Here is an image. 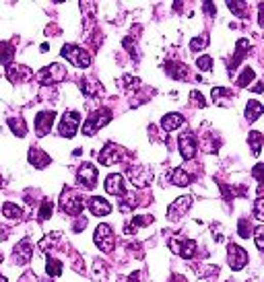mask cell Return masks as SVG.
Returning a JSON list of instances; mask_svg holds the SVG:
<instances>
[{"mask_svg":"<svg viewBox=\"0 0 264 282\" xmlns=\"http://www.w3.org/2000/svg\"><path fill=\"white\" fill-rule=\"evenodd\" d=\"M3 216H7V218H21L23 216V208L17 206V204H13V202H5L3 204Z\"/></svg>","mask_w":264,"mask_h":282,"instance_id":"484cf974","label":"cell"},{"mask_svg":"<svg viewBox=\"0 0 264 282\" xmlns=\"http://www.w3.org/2000/svg\"><path fill=\"white\" fill-rule=\"evenodd\" d=\"M110 120H112V114H110V111H105V109L93 111L91 118L83 124V134H85V136H93L97 130H101L103 126H108Z\"/></svg>","mask_w":264,"mask_h":282,"instance_id":"5b68a950","label":"cell"},{"mask_svg":"<svg viewBox=\"0 0 264 282\" xmlns=\"http://www.w3.org/2000/svg\"><path fill=\"white\" fill-rule=\"evenodd\" d=\"M89 210H91L95 216H108V214L112 212V206H110V202H105L103 198L95 196V198L89 200Z\"/></svg>","mask_w":264,"mask_h":282,"instance_id":"ac0fdd59","label":"cell"},{"mask_svg":"<svg viewBox=\"0 0 264 282\" xmlns=\"http://www.w3.org/2000/svg\"><path fill=\"white\" fill-rule=\"evenodd\" d=\"M81 89H83V93L89 95V97H97V95L101 93V85H99L95 79H85V81L81 83Z\"/></svg>","mask_w":264,"mask_h":282,"instance_id":"cb8c5ba5","label":"cell"},{"mask_svg":"<svg viewBox=\"0 0 264 282\" xmlns=\"http://www.w3.org/2000/svg\"><path fill=\"white\" fill-rule=\"evenodd\" d=\"M93 239H95V245L103 253H110L114 249V245H116V237H114V231H112L110 224H99V227L95 229Z\"/></svg>","mask_w":264,"mask_h":282,"instance_id":"277c9868","label":"cell"},{"mask_svg":"<svg viewBox=\"0 0 264 282\" xmlns=\"http://www.w3.org/2000/svg\"><path fill=\"white\" fill-rule=\"evenodd\" d=\"M83 206H85L83 194H79V192H75L70 188H64V192L60 194V208L64 210V214L77 216V214H81Z\"/></svg>","mask_w":264,"mask_h":282,"instance_id":"6da1fadb","label":"cell"},{"mask_svg":"<svg viewBox=\"0 0 264 282\" xmlns=\"http://www.w3.org/2000/svg\"><path fill=\"white\" fill-rule=\"evenodd\" d=\"M21 282H35V274H31V272H27L25 276H21Z\"/></svg>","mask_w":264,"mask_h":282,"instance_id":"7bdbcfd3","label":"cell"},{"mask_svg":"<svg viewBox=\"0 0 264 282\" xmlns=\"http://www.w3.org/2000/svg\"><path fill=\"white\" fill-rule=\"evenodd\" d=\"M254 241H256V247L260 251H264V227H258L254 231Z\"/></svg>","mask_w":264,"mask_h":282,"instance_id":"d590c367","label":"cell"},{"mask_svg":"<svg viewBox=\"0 0 264 282\" xmlns=\"http://www.w3.org/2000/svg\"><path fill=\"white\" fill-rule=\"evenodd\" d=\"M79 184L87 190H93L97 184V167L93 163H83V167L79 169Z\"/></svg>","mask_w":264,"mask_h":282,"instance_id":"30bf717a","label":"cell"},{"mask_svg":"<svg viewBox=\"0 0 264 282\" xmlns=\"http://www.w3.org/2000/svg\"><path fill=\"white\" fill-rule=\"evenodd\" d=\"M227 7H229L231 11H235V15H237V17H239V15H242V17H246V15H248V13H246V7H248L246 3H227Z\"/></svg>","mask_w":264,"mask_h":282,"instance_id":"74e56055","label":"cell"},{"mask_svg":"<svg viewBox=\"0 0 264 282\" xmlns=\"http://www.w3.org/2000/svg\"><path fill=\"white\" fill-rule=\"evenodd\" d=\"M172 184L180 186V188H186V186L192 184V177H190L188 171H184L182 167H178V169H174V171H172Z\"/></svg>","mask_w":264,"mask_h":282,"instance_id":"44dd1931","label":"cell"},{"mask_svg":"<svg viewBox=\"0 0 264 282\" xmlns=\"http://www.w3.org/2000/svg\"><path fill=\"white\" fill-rule=\"evenodd\" d=\"M258 9H260V15H258V25L264 29V5H258Z\"/></svg>","mask_w":264,"mask_h":282,"instance_id":"b9f144b4","label":"cell"},{"mask_svg":"<svg viewBox=\"0 0 264 282\" xmlns=\"http://www.w3.org/2000/svg\"><path fill=\"white\" fill-rule=\"evenodd\" d=\"M54 118H56V111H39V114L35 116V134L37 136H45L52 128V124H54Z\"/></svg>","mask_w":264,"mask_h":282,"instance_id":"7c38bea8","label":"cell"},{"mask_svg":"<svg viewBox=\"0 0 264 282\" xmlns=\"http://www.w3.org/2000/svg\"><path fill=\"white\" fill-rule=\"evenodd\" d=\"M252 173H254V177L264 186V163H258V165L254 167V171H252Z\"/></svg>","mask_w":264,"mask_h":282,"instance_id":"f35d334b","label":"cell"},{"mask_svg":"<svg viewBox=\"0 0 264 282\" xmlns=\"http://www.w3.org/2000/svg\"><path fill=\"white\" fill-rule=\"evenodd\" d=\"M170 249L176 255H182L184 260H192L196 253V243L190 239H172L170 241Z\"/></svg>","mask_w":264,"mask_h":282,"instance_id":"9c48e42d","label":"cell"},{"mask_svg":"<svg viewBox=\"0 0 264 282\" xmlns=\"http://www.w3.org/2000/svg\"><path fill=\"white\" fill-rule=\"evenodd\" d=\"M0 282H9V280H7L5 276H0Z\"/></svg>","mask_w":264,"mask_h":282,"instance_id":"f6af8a7d","label":"cell"},{"mask_svg":"<svg viewBox=\"0 0 264 282\" xmlns=\"http://www.w3.org/2000/svg\"><path fill=\"white\" fill-rule=\"evenodd\" d=\"M231 97H233V93L229 89H223V87H215L213 89V101L219 103V105L227 103V99H231Z\"/></svg>","mask_w":264,"mask_h":282,"instance_id":"4316f807","label":"cell"},{"mask_svg":"<svg viewBox=\"0 0 264 282\" xmlns=\"http://www.w3.org/2000/svg\"><path fill=\"white\" fill-rule=\"evenodd\" d=\"M130 222L134 224V227H140V224H151L153 222V216H134Z\"/></svg>","mask_w":264,"mask_h":282,"instance_id":"60d3db41","label":"cell"},{"mask_svg":"<svg viewBox=\"0 0 264 282\" xmlns=\"http://www.w3.org/2000/svg\"><path fill=\"white\" fill-rule=\"evenodd\" d=\"M118 282H138V274H134V276H124V278H120Z\"/></svg>","mask_w":264,"mask_h":282,"instance_id":"ee69618b","label":"cell"},{"mask_svg":"<svg viewBox=\"0 0 264 282\" xmlns=\"http://www.w3.org/2000/svg\"><path fill=\"white\" fill-rule=\"evenodd\" d=\"M13 54H15V47L9 45V43H0V62L3 64H9L13 60Z\"/></svg>","mask_w":264,"mask_h":282,"instance_id":"f546056e","label":"cell"},{"mask_svg":"<svg viewBox=\"0 0 264 282\" xmlns=\"http://www.w3.org/2000/svg\"><path fill=\"white\" fill-rule=\"evenodd\" d=\"M182 124H184V116H182V114H167V116H163V120H161V128H163L165 132H172V130L180 128Z\"/></svg>","mask_w":264,"mask_h":282,"instance_id":"d6986e66","label":"cell"},{"mask_svg":"<svg viewBox=\"0 0 264 282\" xmlns=\"http://www.w3.org/2000/svg\"><path fill=\"white\" fill-rule=\"evenodd\" d=\"M254 216L264 222V198H258L254 204Z\"/></svg>","mask_w":264,"mask_h":282,"instance_id":"8d00e7d4","label":"cell"},{"mask_svg":"<svg viewBox=\"0 0 264 282\" xmlns=\"http://www.w3.org/2000/svg\"><path fill=\"white\" fill-rule=\"evenodd\" d=\"M262 116V103H258V101H248V105H246V120L250 122V124H254L258 118Z\"/></svg>","mask_w":264,"mask_h":282,"instance_id":"603a6c76","label":"cell"},{"mask_svg":"<svg viewBox=\"0 0 264 282\" xmlns=\"http://www.w3.org/2000/svg\"><path fill=\"white\" fill-rule=\"evenodd\" d=\"M79 124H81V114H77V111H66V114L62 116V120H60V126H58L60 136L73 138L77 134Z\"/></svg>","mask_w":264,"mask_h":282,"instance_id":"8992f818","label":"cell"},{"mask_svg":"<svg viewBox=\"0 0 264 282\" xmlns=\"http://www.w3.org/2000/svg\"><path fill=\"white\" fill-rule=\"evenodd\" d=\"M105 192L112 194V196H118V198H126V190H124V177L118 175V173H112L105 177Z\"/></svg>","mask_w":264,"mask_h":282,"instance_id":"4fadbf2b","label":"cell"},{"mask_svg":"<svg viewBox=\"0 0 264 282\" xmlns=\"http://www.w3.org/2000/svg\"><path fill=\"white\" fill-rule=\"evenodd\" d=\"M206 43H208V37H206V35H202V37H194V39L190 41V47H192L194 52H198V49L206 47Z\"/></svg>","mask_w":264,"mask_h":282,"instance_id":"e575fe53","label":"cell"},{"mask_svg":"<svg viewBox=\"0 0 264 282\" xmlns=\"http://www.w3.org/2000/svg\"><path fill=\"white\" fill-rule=\"evenodd\" d=\"M60 54H62V58H66L73 66H77V68H89L91 66V56H89V52H85L83 47H79V45H73V43H68V45H64L62 49H60Z\"/></svg>","mask_w":264,"mask_h":282,"instance_id":"7a4b0ae2","label":"cell"},{"mask_svg":"<svg viewBox=\"0 0 264 282\" xmlns=\"http://www.w3.org/2000/svg\"><path fill=\"white\" fill-rule=\"evenodd\" d=\"M13 255H15V262H17V264H21V266L27 264V262L31 260V255H33V247H31V243H29V241H21V243H17Z\"/></svg>","mask_w":264,"mask_h":282,"instance_id":"e0dca14e","label":"cell"},{"mask_svg":"<svg viewBox=\"0 0 264 282\" xmlns=\"http://www.w3.org/2000/svg\"><path fill=\"white\" fill-rule=\"evenodd\" d=\"M196 66H198L200 70L210 72V70H213V58H210V56H200V58L196 60Z\"/></svg>","mask_w":264,"mask_h":282,"instance_id":"836d02e7","label":"cell"},{"mask_svg":"<svg viewBox=\"0 0 264 282\" xmlns=\"http://www.w3.org/2000/svg\"><path fill=\"white\" fill-rule=\"evenodd\" d=\"M165 70H167V74H170L172 79H180V81H186V79H188V68H186L184 64H180V62H176L174 66L170 64Z\"/></svg>","mask_w":264,"mask_h":282,"instance_id":"d4e9b609","label":"cell"},{"mask_svg":"<svg viewBox=\"0 0 264 282\" xmlns=\"http://www.w3.org/2000/svg\"><path fill=\"white\" fill-rule=\"evenodd\" d=\"M9 126H11V130H13L17 136H25V134H27V128H25V124H23L21 118H19V120L11 118V120H9Z\"/></svg>","mask_w":264,"mask_h":282,"instance_id":"d6a6232c","label":"cell"},{"mask_svg":"<svg viewBox=\"0 0 264 282\" xmlns=\"http://www.w3.org/2000/svg\"><path fill=\"white\" fill-rule=\"evenodd\" d=\"M0 262H3V255H0Z\"/></svg>","mask_w":264,"mask_h":282,"instance_id":"bcb514c9","label":"cell"},{"mask_svg":"<svg viewBox=\"0 0 264 282\" xmlns=\"http://www.w3.org/2000/svg\"><path fill=\"white\" fill-rule=\"evenodd\" d=\"M237 233L244 239H248V237L254 235V227H252V222L248 218H239V222H237Z\"/></svg>","mask_w":264,"mask_h":282,"instance_id":"83f0119b","label":"cell"},{"mask_svg":"<svg viewBox=\"0 0 264 282\" xmlns=\"http://www.w3.org/2000/svg\"><path fill=\"white\" fill-rule=\"evenodd\" d=\"M254 79H256V72H254L250 66H246V68L242 70V74L237 76V81H235V83H237V87H248Z\"/></svg>","mask_w":264,"mask_h":282,"instance_id":"f1b7e54d","label":"cell"},{"mask_svg":"<svg viewBox=\"0 0 264 282\" xmlns=\"http://www.w3.org/2000/svg\"><path fill=\"white\" fill-rule=\"evenodd\" d=\"M66 76H68V72H66L64 64H60V62L50 64V66L41 68V70L35 74V79H37L41 85H54V83H60V81H64Z\"/></svg>","mask_w":264,"mask_h":282,"instance_id":"3957f363","label":"cell"},{"mask_svg":"<svg viewBox=\"0 0 264 282\" xmlns=\"http://www.w3.org/2000/svg\"><path fill=\"white\" fill-rule=\"evenodd\" d=\"M190 99H192L198 107H204V105H206V101H204V97H202L200 91H192V93H190Z\"/></svg>","mask_w":264,"mask_h":282,"instance_id":"ab89813d","label":"cell"},{"mask_svg":"<svg viewBox=\"0 0 264 282\" xmlns=\"http://www.w3.org/2000/svg\"><path fill=\"white\" fill-rule=\"evenodd\" d=\"M7 76L13 81V83H21V81H29V79H33V72L25 66V64H13V66H9V70H7Z\"/></svg>","mask_w":264,"mask_h":282,"instance_id":"2e32d148","label":"cell"},{"mask_svg":"<svg viewBox=\"0 0 264 282\" xmlns=\"http://www.w3.org/2000/svg\"><path fill=\"white\" fill-rule=\"evenodd\" d=\"M248 144H250V150H252V155H260L262 152V146H264V136H262V132H256V130H252L250 134H248Z\"/></svg>","mask_w":264,"mask_h":282,"instance_id":"ffe728a7","label":"cell"},{"mask_svg":"<svg viewBox=\"0 0 264 282\" xmlns=\"http://www.w3.org/2000/svg\"><path fill=\"white\" fill-rule=\"evenodd\" d=\"M126 175H128V180H130V184H134L136 188H145V186H149V182H151V173L147 171L145 167H128L126 169Z\"/></svg>","mask_w":264,"mask_h":282,"instance_id":"5bb4252c","label":"cell"},{"mask_svg":"<svg viewBox=\"0 0 264 282\" xmlns=\"http://www.w3.org/2000/svg\"><path fill=\"white\" fill-rule=\"evenodd\" d=\"M45 272H47L50 276H60V274H62V262H60V260H47Z\"/></svg>","mask_w":264,"mask_h":282,"instance_id":"1f68e13d","label":"cell"},{"mask_svg":"<svg viewBox=\"0 0 264 282\" xmlns=\"http://www.w3.org/2000/svg\"><path fill=\"white\" fill-rule=\"evenodd\" d=\"M120 161V150H118V146L116 144H112V142H108L103 146V150L99 152V163L101 165H114V163H118Z\"/></svg>","mask_w":264,"mask_h":282,"instance_id":"9a60e30c","label":"cell"},{"mask_svg":"<svg viewBox=\"0 0 264 282\" xmlns=\"http://www.w3.org/2000/svg\"><path fill=\"white\" fill-rule=\"evenodd\" d=\"M227 262H229V266H231V270H242V268H246V264H248V253H246V249L244 247H239V245H235V243H229L227 245Z\"/></svg>","mask_w":264,"mask_h":282,"instance_id":"ba28073f","label":"cell"},{"mask_svg":"<svg viewBox=\"0 0 264 282\" xmlns=\"http://www.w3.org/2000/svg\"><path fill=\"white\" fill-rule=\"evenodd\" d=\"M190 204H192V198H190V196H180L178 200H174V202L170 204V208H167V218H170V220L182 218V216L190 210Z\"/></svg>","mask_w":264,"mask_h":282,"instance_id":"8fae6325","label":"cell"},{"mask_svg":"<svg viewBox=\"0 0 264 282\" xmlns=\"http://www.w3.org/2000/svg\"><path fill=\"white\" fill-rule=\"evenodd\" d=\"M52 208H54V204L50 202V198H45L39 206V214H37V220H47L52 216Z\"/></svg>","mask_w":264,"mask_h":282,"instance_id":"4dcf8cb0","label":"cell"},{"mask_svg":"<svg viewBox=\"0 0 264 282\" xmlns=\"http://www.w3.org/2000/svg\"><path fill=\"white\" fill-rule=\"evenodd\" d=\"M178 144H180V155L184 161H192L194 155H196V138L190 130H184L178 138Z\"/></svg>","mask_w":264,"mask_h":282,"instance_id":"52a82bcc","label":"cell"},{"mask_svg":"<svg viewBox=\"0 0 264 282\" xmlns=\"http://www.w3.org/2000/svg\"><path fill=\"white\" fill-rule=\"evenodd\" d=\"M29 163H31L33 167H37V169H43V167L50 163V157H47L43 150H39V148H31V150H29Z\"/></svg>","mask_w":264,"mask_h":282,"instance_id":"7402d4cb","label":"cell"}]
</instances>
